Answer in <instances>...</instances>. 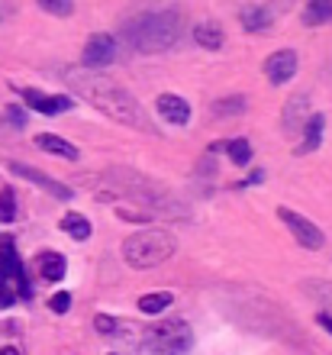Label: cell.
Here are the masks:
<instances>
[{"label": "cell", "instance_id": "obj_1", "mask_svg": "<svg viewBox=\"0 0 332 355\" xmlns=\"http://www.w3.org/2000/svg\"><path fill=\"white\" fill-rule=\"evenodd\" d=\"M68 81H71L97 110L113 116L116 123H126V126H136V130H152L142 103H139L130 91H123L116 81H110V78H103V75H81V71H68Z\"/></svg>", "mask_w": 332, "mask_h": 355}, {"label": "cell", "instance_id": "obj_2", "mask_svg": "<svg viewBox=\"0 0 332 355\" xmlns=\"http://www.w3.org/2000/svg\"><path fill=\"white\" fill-rule=\"evenodd\" d=\"M123 33L130 39V46L139 52H165L177 42L181 36V13L177 10H146L136 13L132 19L123 23Z\"/></svg>", "mask_w": 332, "mask_h": 355}, {"label": "cell", "instance_id": "obj_3", "mask_svg": "<svg viewBox=\"0 0 332 355\" xmlns=\"http://www.w3.org/2000/svg\"><path fill=\"white\" fill-rule=\"evenodd\" d=\"M177 249V239L168 230H142L123 239V262L132 268H155L168 262Z\"/></svg>", "mask_w": 332, "mask_h": 355}, {"label": "cell", "instance_id": "obj_4", "mask_svg": "<svg viewBox=\"0 0 332 355\" xmlns=\"http://www.w3.org/2000/svg\"><path fill=\"white\" fill-rule=\"evenodd\" d=\"M191 343H194V336H191V327L184 320H165L146 333V346L152 352H187Z\"/></svg>", "mask_w": 332, "mask_h": 355}, {"label": "cell", "instance_id": "obj_5", "mask_svg": "<svg viewBox=\"0 0 332 355\" xmlns=\"http://www.w3.org/2000/svg\"><path fill=\"white\" fill-rule=\"evenodd\" d=\"M277 216L284 220V226L294 233V239L304 245V249H313V252H316V249H323V245H326L323 230H320L313 220H306L304 214H297V210H290V207H281V210H277Z\"/></svg>", "mask_w": 332, "mask_h": 355}, {"label": "cell", "instance_id": "obj_6", "mask_svg": "<svg viewBox=\"0 0 332 355\" xmlns=\"http://www.w3.org/2000/svg\"><path fill=\"white\" fill-rule=\"evenodd\" d=\"M265 78L271 81V85H287L290 78L297 75V52L294 49H277V52H271V55L265 58Z\"/></svg>", "mask_w": 332, "mask_h": 355}, {"label": "cell", "instance_id": "obj_7", "mask_svg": "<svg viewBox=\"0 0 332 355\" xmlns=\"http://www.w3.org/2000/svg\"><path fill=\"white\" fill-rule=\"evenodd\" d=\"M113 58H116V42L110 36H103V33L87 39V46L81 52V62L87 68H103V65H110Z\"/></svg>", "mask_w": 332, "mask_h": 355}, {"label": "cell", "instance_id": "obj_8", "mask_svg": "<svg viewBox=\"0 0 332 355\" xmlns=\"http://www.w3.org/2000/svg\"><path fill=\"white\" fill-rule=\"evenodd\" d=\"M310 116H313V113H310V97H306V94H294V97L284 103V130L290 132V136L304 130L306 123H310Z\"/></svg>", "mask_w": 332, "mask_h": 355}, {"label": "cell", "instance_id": "obj_9", "mask_svg": "<svg viewBox=\"0 0 332 355\" xmlns=\"http://www.w3.org/2000/svg\"><path fill=\"white\" fill-rule=\"evenodd\" d=\"M23 97H26V103L33 107V110L46 113V116H55V113L71 110V101L62 97V94H39L36 87H29V91H23Z\"/></svg>", "mask_w": 332, "mask_h": 355}, {"label": "cell", "instance_id": "obj_10", "mask_svg": "<svg viewBox=\"0 0 332 355\" xmlns=\"http://www.w3.org/2000/svg\"><path fill=\"white\" fill-rule=\"evenodd\" d=\"M10 168L17 171V175H23V178H29V181H36L39 187H46L52 197H58V200H71V187L68 184H62V181H52V178H46V175H39V171H33L29 165H23V162H10Z\"/></svg>", "mask_w": 332, "mask_h": 355}, {"label": "cell", "instance_id": "obj_11", "mask_svg": "<svg viewBox=\"0 0 332 355\" xmlns=\"http://www.w3.org/2000/svg\"><path fill=\"white\" fill-rule=\"evenodd\" d=\"M155 110H158V116H165L168 123H177V126L191 120V103L184 97H177V94H161Z\"/></svg>", "mask_w": 332, "mask_h": 355}, {"label": "cell", "instance_id": "obj_12", "mask_svg": "<svg viewBox=\"0 0 332 355\" xmlns=\"http://www.w3.org/2000/svg\"><path fill=\"white\" fill-rule=\"evenodd\" d=\"M239 19L249 33H261V29H268L274 23V10L265 7V3H245V7L239 10Z\"/></svg>", "mask_w": 332, "mask_h": 355}, {"label": "cell", "instance_id": "obj_13", "mask_svg": "<svg viewBox=\"0 0 332 355\" xmlns=\"http://www.w3.org/2000/svg\"><path fill=\"white\" fill-rule=\"evenodd\" d=\"M33 268H36L42 278L58 281V278H65L68 262H65V255H58V252H39L36 259H33Z\"/></svg>", "mask_w": 332, "mask_h": 355}, {"label": "cell", "instance_id": "obj_14", "mask_svg": "<svg viewBox=\"0 0 332 355\" xmlns=\"http://www.w3.org/2000/svg\"><path fill=\"white\" fill-rule=\"evenodd\" d=\"M36 146L42 152H49V155H62V159L74 162L78 159V149H74L68 139H62V136H52V132H39L36 136Z\"/></svg>", "mask_w": 332, "mask_h": 355}, {"label": "cell", "instance_id": "obj_15", "mask_svg": "<svg viewBox=\"0 0 332 355\" xmlns=\"http://www.w3.org/2000/svg\"><path fill=\"white\" fill-rule=\"evenodd\" d=\"M194 39H197V46H203V49H220L226 42V33H222V26L216 19H203V23L194 26Z\"/></svg>", "mask_w": 332, "mask_h": 355}, {"label": "cell", "instance_id": "obj_16", "mask_svg": "<svg viewBox=\"0 0 332 355\" xmlns=\"http://www.w3.org/2000/svg\"><path fill=\"white\" fill-rule=\"evenodd\" d=\"M62 230H65L71 239H78V243L91 239V220L81 216V214H65L62 216Z\"/></svg>", "mask_w": 332, "mask_h": 355}, {"label": "cell", "instance_id": "obj_17", "mask_svg": "<svg viewBox=\"0 0 332 355\" xmlns=\"http://www.w3.org/2000/svg\"><path fill=\"white\" fill-rule=\"evenodd\" d=\"M304 291L332 317V281H304Z\"/></svg>", "mask_w": 332, "mask_h": 355}, {"label": "cell", "instance_id": "obj_18", "mask_svg": "<svg viewBox=\"0 0 332 355\" xmlns=\"http://www.w3.org/2000/svg\"><path fill=\"white\" fill-rule=\"evenodd\" d=\"M171 294L168 291H155V294H146V297H139V310L142 313H148V317H158L161 310H168L171 307Z\"/></svg>", "mask_w": 332, "mask_h": 355}, {"label": "cell", "instance_id": "obj_19", "mask_svg": "<svg viewBox=\"0 0 332 355\" xmlns=\"http://www.w3.org/2000/svg\"><path fill=\"white\" fill-rule=\"evenodd\" d=\"M323 126H326V116H323V113H313V116H310V123H306L304 146H300L297 152H310V149H316V146H320V139H323Z\"/></svg>", "mask_w": 332, "mask_h": 355}, {"label": "cell", "instance_id": "obj_20", "mask_svg": "<svg viewBox=\"0 0 332 355\" xmlns=\"http://www.w3.org/2000/svg\"><path fill=\"white\" fill-rule=\"evenodd\" d=\"M329 19H332V3H323V0L306 3V10H304V23H306V26H320V23H329Z\"/></svg>", "mask_w": 332, "mask_h": 355}, {"label": "cell", "instance_id": "obj_21", "mask_svg": "<svg viewBox=\"0 0 332 355\" xmlns=\"http://www.w3.org/2000/svg\"><path fill=\"white\" fill-rule=\"evenodd\" d=\"M0 220H3V223H13V220H17V191H13V187H3V191H0Z\"/></svg>", "mask_w": 332, "mask_h": 355}, {"label": "cell", "instance_id": "obj_22", "mask_svg": "<svg viewBox=\"0 0 332 355\" xmlns=\"http://www.w3.org/2000/svg\"><path fill=\"white\" fill-rule=\"evenodd\" d=\"M229 159L236 162V165H249V162H252V146H249V139H232V142H229Z\"/></svg>", "mask_w": 332, "mask_h": 355}, {"label": "cell", "instance_id": "obj_23", "mask_svg": "<svg viewBox=\"0 0 332 355\" xmlns=\"http://www.w3.org/2000/svg\"><path fill=\"white\" fill-rule=\"evenodd\" d=\"M242 107H245V101H242V97H229V101H216V103L210 107V110L216 113V116H226V113L242 110Z\"/></svg>", "mask_w": 332, "mask_h": 355}, {"label": "cell", "instance_id": "obj_24", "mask_svg": "<svg viewBox=\"0 0 332 355\" xmlns=\"http://www.w3.org/2000/svg\"><path fill=\"white\" fill-rule=\"evenodd\" d=\"M42 10L55 13V17H68L74 10V3H68V0H42Z\"/></svg>", "mask_w": 332, "mask_h": 355}, {"label": "cell", "instance_id": "obj_25", "mask_svg": "<svg viewBox=\"0 0 332 355\" xmlns=\"http://www.w3.org/2000/svg\"><path fill=\"white\" fill-rule=\"evenodd\" d=\"M68 307H71V294H68V291H58L55 297H52V310H55V313H68Z\"/></svg>", "mask_w": 332, "mask_h": 355}, {"label": "cell", "instance_id": "obj_26", "mask_svg": "<svg viewBox=\"0 0 332 355\" xmlns=\"http://www.w3.org/2000/svg\"><path fill=\"white\" fill-rule=\"evenodd\" d=\"M94 323H97V329H101V333H113V329H116V320H113V317H103V313L94 320Z\"/></svg>", "mask_w": 332, "mask_h": 355}, {"label": "cell", "instance_id": "obj_27", "mask_svg": "<svg viewBox=\"0 0 332 355\" xmlns=\"http://www.w3.org/2000/svg\"><path fill=\"white\" fill-rule=\"evenodd\" d=\"M7 116L13 126H23V110H19V107H7Z\"/></svg>", "mask_w": 332, "mask_h": 355}, {"label": "cell", "instance_id": "obj_28", "mask_svg": "<svg viewBox=\"0 0 332 355\" xmlns=\"http://www.w3.org/2000/svg\"><path fill=\"white\" fill-rule=\"evenodd\" d=\"M320 327L329 329V333H332V317H329V313H320Z\"/></svg>", "mask_w": 332, "mask_h": 355}, {"label": "cell", "instance_id": "obj_29", "mask_svg": "<svg viewBox=\"0 0 332 355\" xmlns=\"http://www.w3.org/2000/svg\"><path fill=\"white\" fill-rule=\"evenodd\" d=\"M0 355H19V349L17 346H3L0 349Z\"/></svg>", "mask_w": 332, "mask_h": 355}]
</instances>
